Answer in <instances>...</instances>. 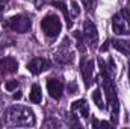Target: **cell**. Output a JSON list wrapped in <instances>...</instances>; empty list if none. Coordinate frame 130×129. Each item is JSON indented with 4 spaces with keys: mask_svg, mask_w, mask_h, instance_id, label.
I'll list each match as a JSON object with an SVG mask.
<instances>
[{
    "mask_svg": "<svg viewBox=\"0 0 130 129\" xmlns=\"http://www.w3.org/2000/svg\"><path fill=\"white\" fill-rule=\"evenodd\" d=\"M3 125L29 128V126H35L36 125V117H35V112L29 106L14 105V106L6 109V112L3 115Z\"/></svg>",
    "mask_w": 130,
    "mask_h": 129,
    "instance_id": "1",
    "label": "cell"
},
{
    "mask_svg": "<svg viewBox=\"0 0 130 129\" xmlns=\"http://www.w3.org/2000/svg\"><path fill=\"white\" fill-rule=\"evenodd\" d=\"M101 73H100V79H101V84H103V90H104V94L107 99V103L110 106V117H112V122L113 125H117L118 122V114H120V100H118V94H117V88H115V84L110 78V74L100 68Z\"/></svg>",
    "mask_w": 130,
    "mask_h": 129,
    "instance_id": "2",
    "label": "cell"
},
{
    "mask_svg": "<svg viewBox=\"0 0 130 129\" xmlns=\"http://www.w3.org/2000/svg\"><path fill=\"white\" fill-rule=\"evenodd\" d=\"M61 29H62V23H61L59 17H58L56 14H53V12L47 14V15L41 20V31H42V33L47 36V40L52 41V43L59 36Z\"/></svg>",
    "mask_w": 130,
    "mask_h": 129,
    "instance_id": "3",
    "label": "cell"
},
{
    "mask_svg": "<svg viewBox=\"0 0 130 129\" xmlns=\"http://www.w3.org/2000/svg\"><path fill=\"white\" fill-rule=\"evenodd\" d=\"M3 28L17 33H26L32 28V20H30V17H27L24 14H17V15L6 18L3 21Z\"/></svg>",
    "mask_w": 130,
    "mask_h": 129,
    "instance_id": "4",
    "label": "cell"
},
{
    "mask_svg": "<svg viewBox=\"0 0 130 129\" xmlns=\"http://www.w3.org/2000/svg\"><path fill=\"white\" fill-rule=\"evenodd\" d=\"M55 61L61 65L73 64V61H74V53H73V50L70 49V40H68V38H64V40H62V44L59 46V49H58L56 53H55Z\"/></svg>",
    "mask_w": 130,
    "mask_h": 129,
    "instance_id": "5",
    "label": "cell"
},
{
    "mask_svg": "<svg viewBox=\"0 0 130 129\" xmlns=\"http://www.w3.org/2000/svg\"><path fill=\"white\" fill-rule=\"evenodd\" d=\"M83 40H85V44H86V47H89V49H95L98 44V32H97V28H95V24L88 18V20H85V23H83Z\"/></svg>",
    "mask_w": 130,
    "mask_h": 129,
    "instance_id": "6",
    "label": "cell"
},
{
    "mask_svg": "<svg viewBox=\"0 0 130 129\" xmlns=\"http://www.w3.org/2000/svg\"><path fill=\"white\" fill-rule=\"evenodd\" d=\"M50 67H52V62L47 58H41V56H36L27 62V70L32 74H39L42 71H47Z\"/></svg>",
    "mask_w": 130,
    "mask_h": 129,
    "instance_id": "7",
    "label": "cell"
},
{
    "mask_svg": "<svg viewBox=\"0 0 130 129\" xmlns=\"http://www.w3.org/2000/svg\"><path fill=\"white\" fill-rule=\"evenodd\" d=\"M80 73L85 82V87L89 88L92 85V76H94V61L91 59H82L80 62Z\"/></svg>",
    "mask_w": 130,
    "mask_h": 129,
    "instance_id": "8",
    "label": "cell"
},
{
    "mask_svg": "<svg viewBox=\"0 0 130 129\" xmlns=\"http://www.w3.org/2000/svg\"><path fill=\"white\" fill-rule=\"evenodd\" d=\"M47 90H48V94L53 99L59 100L64 93V82L58 78H48L47 79Z\"/></svg>",
    "mask_w": 130,
    "mask_h": 129,
    "instance_id": "9",
    "label": "cell"
},
{
    "mask_svg": "<svg viewBox=\"0 0 130 129\" xmlns=\"http://www.w3.org/2000/svg\"><path fill=\"white\" fill-rule=\"evenodd\" d=\"M112 31L118 35H127L130 33V26L126 21V18L121 14H115L112 18Z\"/></svg>",
    "mask_w": 130,
    "mask_h": 129,
    "instance_id": "10",
    "label": "cell"
},
{
    "mask_svg": "<svg viewBox=\"0 0 130 129\" xmlns=\"http://www.w3.org/2000/svg\"><path fill=\"white\" fill-rule=\"evenodd\" d=\"M17 70H18L17 59H14L11 56H6V58H2L0 59V73L2 74H12Z\"/></svg>",
    "mask_w": 130,
    "mask_h": 129,
    "instance_id": "11",
    "label": "cell"
},
{
    "mask_svg": "<svg viewBox=\"0 0 130 129\" xmlns=\"http://www.w3.org/2000/svg\"><path fill=\"white\" fill-rule=\"evenodd\" d=\"M71 111H73V114L82 115L83 119H88V117H89V106H88L86 100H83V99L73 102V105H71Z\"/></svg>",
    "mask_w": 130,
    "mask_h": 129,
    "instance_id": "12",
    "label": "cell"
},
{
    "mask_svg": "<svg viewBox=\"0 0 130 129\" xmlns=\"http://www.w3.org/2000/svg\"><path fill=\"white\" fill-rule=\"evenodd\" d=\"M112 47L121 52L123 55L130 56V40H112Z\"/></svg>",
    "mask_w": 130,
    "mask_h": 129,
    "instance_id": "13",
    "label": "cell"
},
{
    "mask_svg": "<svg viewBox=\"0 0 130 129\" xmlns=\"http://www.w3.org/2000/svg\"><path fill=\"white\" fill-rule=\"evenodd\" d=\"M52 5H53V6H56V8H59V9L62 11V14L65 15V20H67V26H68V28H71L73 20H71V15H70V12H68V8H67L65 2H62V0H55Z\"/></svg>",
    "mask_w": 130,
    "mask_h": 129,
    "instance_id": "14",
    "label": "cell"
},
{
    "mask_svg": "<svg viewBox=\"0 0 130 129\" xmlns=\"http://www.w3.org/2000/svg\"><path fill=\"white\" fill-rule=\"evenodd\" d=\"M29 99H30L32 103H41V100H42V91H41V87L38 84H33L32 85Z\"/></svg>",
    "mask_w": 130,
    "mask_h": 129,
    "instance_id": "15",
    "label": "cell"
},
{
    "mask_svg": "<svg viewBox=\"0 0 130 129\" xmlns=\"http://www.w3.org/2000/svg\"><path fill=\"white\" fill-rule=\"evenodd\" d=\"M92 100H94V103L97 105L98 109H101V111H104L106 109V105H104V100H103V97H101V91L95 88L94 90V93H92Z\"/></svg>",
    "mask_w": 130,
    "mask_h": 129,
    "instance_id": "16",
    "label": "cell"
},
{
    "mask_svg": "<svg viewBox=\"0 0 130 129\" xmlns=\"http://www.w3.org/2000/svg\"><path fill=\"white\" fill-rule=\"evenodd\" d=\"M74 38H76L77 50H79V52H85V50H86V46H85V40H83L82 32H74Z\"/></svg>",
    "mask_w": 130,
    "mask_h": 129,
    "instance_id": "17",
    "label": "cell"
},
{
    "mask_svg": "<svg viewBox=\"0 0 130 129\" xmlns=\"http://www.w3.org/2000/svg\"><path fill=\"white\" fill-rule=\"evenodd\" d=\"M79 14H80L79 5H77L76 2H71V18H73V17H79Z\"/></svg>",
    "mask_w": 130,
    "mask_h": 129,
    "instance_id": "18",
    "label": "cell"
},
{
    "mask_svg": "<svg viewBox=\"0 0 130 129\" xmlns=\"http://www.w3.org/2000/svg\"><path fill=\"white\" fill-rule=\"evenodd\" d=\"M17 87H18V81H8L5 84V88L8 91H14V90H17Z\"/></svg>",
    "mask_w": 130,
    "mask_h": 129,
    "instance_id": "19",
    "label": "cell"
},
{
    "mask_svg": "<svg viewBox=\"0 0 130 129\" xmlns=\"http://www.w3.org/2000/svg\"><path fill=\"white\" fill-rule=\"evenodd\" d=\"M82 3H83V6L86 8V11H88V12L94 11V6H95V0H82Z\"/></svg>",
    "mask_w": 130,
    "mask_h": 129,
    "instance_id": "20",
    "label": "cell"
},
{
    "mask_svg": "<svg viewBox=\"0 0 130 129\" xmlns=\"http://www.w3.org/2000/svg\"><path fill=\"white\" fill-rule=\"evenodd\" d=\"M67 90H68V94H76L79 91V87H77L76 82H70L68 87H67Z\"/></svg>",
    "mask_w": 130,
    "mask_h": 129,
    "instance_id": "21",
    "label": "cell"
},
{
    "mask_svg": "<svg viewBox=\"0 0 130 129\" xmlns=\"http://www.w3.org/2000/svg\"><path fill=\"white\" fill-rule=\"evenodd\" d=\"M120 14H121V15L126 18V21L129 23V26H130V6H126V8H123Z\"/></svg>",
    "mask_w": 130,
    "mask_h": 129,
    "instance_id": "22",
    "label": "cell"
},
{
    "mask_svg": "<svg viewBox=\"0 0 130 129\" xmlns=\"http://www.w3.org/2000/svg\"><path fill=\"white\" fill-rule=\"evenodd\" d=\"M92 126H110V125H109V123H106V122H97V120H94Z\"/></svg>",
    "mask_w": 130,
    "mask_h": 129,
    "instance_id": "23",
    "label": "cell"
},
{
    "mask_svg": "<svg viewBox=\"0 0 130 129\" xmlns=\"http://www.w3.org/2000/svg\"><path fill=\"white\" fill-rule=\"evenodd\" d=\"M107 49H109V41H106V43L101 46V52H106Z\"/></svg>",
    "mask_w": 130,
    "mask_h": 129,
    "instance_id": "24",
    "label": "cell"
},
{
    "mask_svg": "<svg viewBox=\"0 0 130 129\" xmlns=\"http://www.w3.org/2000/svg\"><path fill=\"white\" fill-rule=\"evenodd\" d=\"M44 3H45V0H36V8L41 9V6H42Z\"/></svg>",
    "mask_w": 130,
    "mask_h": 129,
    "instance_id": "25",
    "label": "cell"
},
{
    "mask_svg": "<svg viewBox=\"0 0 130 129\" xmlns=\"http://www.w3.org/2000/svg\"><path fill=\"white\" fill-rule=\"evenodd\" d=\"M21 96H23V94H21V91H17V93L14 94V99H15V100H18V99H21Z\"/></svg>",
    "mask_w": 130,
    "mask_h": 129,
    "instance_id": "26",
    "label": "cell"
},
{
    "mask_svg": "<svg viewBox=\"0 0 130 129\" xmlns=\"http://www.w3.org/2000/svg\"><path fill=\"white\" fill-rule=\"evenodd\" d=\"M2 108H3V99H2V96H0V111H2Z\"/></svg>",
    "mask_w": 130,
    "mask_h": 129,
    "instance_id": "27",
    "label": "cell"
},
{
    "mask_svg": "<svg viewBox=\"0 0 130 129\" xmlns=\"http://www.w3.org/2000/svg\"><path fill=\"white\" fill-rule=\"evenodd\" d=\"M2 15H3V6H0V18H2Z\"/></svg>",
    "mask_w": 130,
    "mask_h": 129,
    "instance_id": "28",
    "label": "cell"
},
{
    "mask_svg": "<svg viewBox=\"0 0 130 129\" xmlns=\"http://www.w3.org/2000/svg\"><path fill=\"white\" fill-rule=\"evenodd\" d=\"M9 0H0V3H8Z\"/></svg>",
    "mask_w": 130,
    "mask_h": 129,
    "instance_id": "29",
    "label": "cell"
},
{
    "mask_svg": "<svg viewBox=\"0 0 130 129\" xmlns=\"http://www.w3.org/2000/svg\"><path fill=\"white\" fill-rule=\"evenodd\" d=\"M129 76H130V68H129Z\"/></svg>",
    "mask_w": 130,
    "mask_h": 129,
    "instance_id": "30",
    "label": "cell"
}]
</instances>
